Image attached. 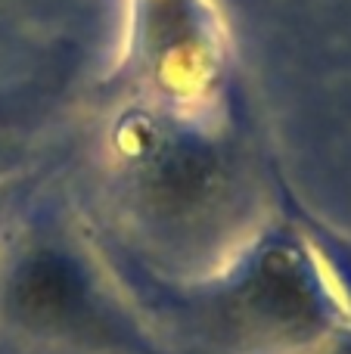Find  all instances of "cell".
I'll list each match as a JSON object with an SVG mask.
<instances>
[{
    "label": "cell",
    "instance_id": "6da1fadb",
    "mask_svg": "<svg viewBox=\"0 0 351 354\" xmlns=\"http://www.w3.org/2000/svg\"><path fill=\"white\" fill-rule=\"evenodd\" d=\"M124 68L140 103L211 112L227 72L215 0H124Z\"/></svg>",
    "mask_w": 351,
    "mask_h": 354
},
{
    "label": "cell",
    "instance_id": "7a4b0ae2",
    "mask_svg": "<svg viewBox=\"0 0 351 354\" xmlns=\"http://www.w3.org/2000/svg\"><path fill=\"white\" fill-rule=\"evenodd\" d=\"M236 311L258 330L290 336L292 342H327L348 320L314 252L296 239L261 245L236 289Z\"/></svg>",
    "mask_w": 351,
    "mask_h": 354
},
{
    "label": "cell",
    "instance_id": "3957f363",
    "mask_svg": "<svg viewBox=\"0 0 351 354\" xmlns=\"http://www.w3.org/2000/svg\"><path fill=\"white\" fill-rule=\"evenodd\" d=\"M6 305L25 326L59 336H99L109 320L84 264L53 243H37L16 258L6 277Z\"/></svg>",
    "mask_w": 351,
    "mask_h": 354
}]
</instances>
